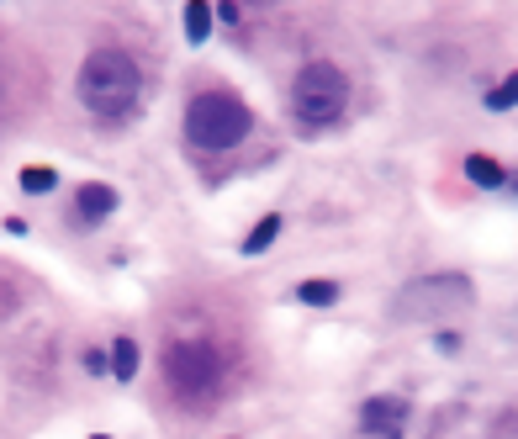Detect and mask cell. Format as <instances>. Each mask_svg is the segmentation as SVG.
Wrapping results in <instances>:
<instances>
[{
    "label": "cell",
    "instance_id": "6da1fadb",
    "mask_svg": "<svg viewBox=\"0 0 518 439\" xmlns=\"http://www.w3.org/2000/svg\"><path fill=\"white\" fill-rule=\"evenodd\" d=\"M138 90H143V75H138V64L127 59L122 48H96V53L80 64V101H85L96 117H122V112H133Z\"/></svg>",
    "mask_w": 518,
    "mask_h": 439
},
{
    "label": "cell",
    "instance_id": "7a4b0ae2",
    "mask_svg": "<svg viewBox=\"0 0 518 439\" xmlns=\"http://www.w3.org/2000/svg\"><path fill=\"white\" fill-rule=\"evenodd\" d=\"M249 127H254L249 106L238 96H228V90H201V96L185 106V138H191L196 149H212V154L238 149V143L249 138Z\"/></svg>",
    "mask_w": 518,
    "mask_h": 439
},
{
    "label": "cell",
    "instance_id": "3957f363",
    "mask_svg": "<svg viewBox=\"0 0 518 439\" xmlns=\"http://www.w3.org/2000/svg\"><path fill=\"white\" fill-rule=\"evenodd\" d=\"M349 106V80L339 64H302V75L291 85V112H296V127H307V133H318V127H333L344 117Z\"/></svg>",
    "mask_w": 518,
    "mask_h": 439
},
{
    "label": "cell",
    "instance_id": "277c9868",
    "mask_svg": "<svg viewBox=\"0 0 518 439\" xmlns=\"http://www.w3.org/2000/svg\"><path fill=\"white\" fill-rule=\"evenodd\" d=\"M476 302V291L466 276H423L413 286H402V297L392 302V313L397 318H418V323H434V318H455V313H466V307Z\"/></svg>",
    "mask_w": 518,
    "mask_h": 439
},
{
    "label": "cell",
    "instance_id": "5b68a950",
    "mask_svg": "<svg viewBox=\"0 0 518 439\" xmlns=\"http://www.w3.org/2000/svg\"><path fill=\"white\" fill-rule=\"evenodd\" d=\"M164 381L175 387V397L201 402V397L217 392L222 360H217L212 344H201V339H175V344H164Z\"/></svg>",
    "mask_w": 518,
    "mask_h": 439
},
{
    "label": "cell",
    "instance_id": "8992f818",
    "mask_svg": "<svg viewBox=\"0 0 518 439\" xmlns=\"http://www.w3.org/2000/svg\"><path fill=\"white\" fill-rule=\"evenodd\" d=\"M74 212H80V223H106L111 212H117V186H106V180H85L80 191H74Z\"/></svg>",
    "mask_w": 518,
    "mask_h": 439
},
{
    "label": "cell",
    "instance_id": "52a82bcc",
    "mask_svg": "<svg viewBox=\"0 0 518 439\" xmlns=\"http://www.w3.org/2000/svg\"><path fill=\"white\" fill-rule=\"evenodd\" d=\"M402 418H407V402H402V397H370L365 413H360V424H365L370 434H386V439H392V434L402 429Z\"/></svg>",
    "mask_w": 518,
    "mask_h": 439
},
{
    "label": "cell",
    "instance_id": "ba28073f",
    "mask_svg": "<svg viewBox=\"0 0 518 439\" xmlns=\"http://www.w3.org/2000/svg\"><path fill=\"white\" fill-rule=\"evenodd\" d=\"M466 175H471V186H481V191L508 186V170H503L492 154H471V159H466Z\"/></svg>",
    "mask_w": 518,
    "mask_h": 439
},
{
    "label": "cell",
    "instance_id": "9c48e42d",
    "mask_svg": "<svg viewBox=\"0 0 518 439\" xmlns=\"http://www.w3.org/2000/svg\"><path fill=\"white\" fill-rule=\"evenodd\" d=\"M212 22H217V11L207 6V0H191V6H185V38H191V43H207Z\"/></svg>",
    "mask_w": 518,
    "mask_h": 439
},
{
    "label": "cell",
    "instance_id": "30bf717a",
    "mask_svg": "<svg viewBox=\"0 0 518 439\" xmlns=\"http://www.w3.org/2000/svg\"><path fill=\"white\" fill-rule=\"evenodd\" d=\"M296 297H302L307 307H333V302L344 297V286H339V281H323V276H318V281H302V286H296Z\"/></svg>",
    "mask_w": 518,
    "mask_h": 439
},
{
    "label": "cell",
    "instance_id": "8fae6325",
    "mask_svg": "<svg viewBox=\"0 0 518 439\" xmlns=\"http://www.w3.org/2000/svg\"><path fill=\"white\" fill-rule=\"evenodd\" d=\"M275 239H281V217H259V223H254V233H249V239H244V254H265Z\"/></svg>",
    "mask_w": 518,
    "mask_h": 439
},
{
    "label": "cell",
    "instance_id": "7c38bea8",
    "mask_svg": "<svg viewBox=\"0 0 518 439\" xmlns=\"http://www.w3.org/2000/svg\"><path fill=\"white\" fill-rule=\"evenodd\" d=\"M133 371H138V344L133 339H117V344H111V376L133 381Z\"/></svg>",
    "mask_w": 518,
    "mask_h": 439
},
{
    "label": "cell",
    "instance_id": "4fadbf2b",
    "mask_svg": "<svg viewBox=\"0 0 518 439\" xmlns=\"http://www.w3.org/2000/svg\"><path fill=\"white\" fill-rule=\"evenodd\" d=\"M53 186H59V175L43 170V164H27V170H22V191L27 196H48Z\"/></svg>",
    "mask_w": 518,
    "mask_h": 439
},
{
    "label": "cell",
    "instance_id": "5bb4252c",
    "mask_svg": "<svg viewBox=\"0 0 518 439\" xmlns=\"http://www.w3.org/2000/svg\"><path fill=\"white\" fill-rule=\"evenodd\" d=\"M487 106H492V112H508V106H518V69H513L503 85L487 90Z\"/></svg>",
    "mask_w": 518,
    "mask_h": 439
},
{
    "label": "cell",
    "instance_id": "9a60e30c",
    "mask_svg": "<svg viewBox=\"0 0 518 439\" xmlns=\"http://www.w3.org/2000/svg\"><path fill=\"white\" fill-rule=\"evenodd\" d=\"M85 365H90V371H106V365H111V355H101V350H90V355H85Z\"/></svg>",
    "mask_w": 518,
    "mask_h": 439
},
{
    "label": "cell",
    "instance_id": "2e32d148",
    "mask_svg": "<svg viewBox=\"0 0 518 439\" xmlns=\"http://www.w3.org/2000/svg\"><path fill=\"white\" fill-rule=\"evenodd\" d=\"M90 439H111V434H90Z\"/></svg>",
    "mask_w": 518,
    "mask_h": 439
}]
</instances>
